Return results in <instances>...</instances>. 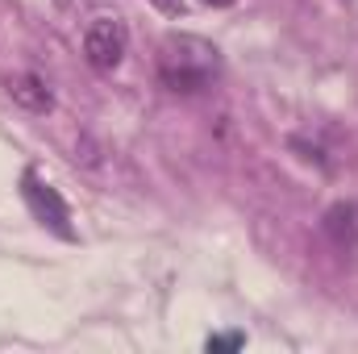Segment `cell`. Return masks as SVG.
<instances>
[{"instance_id": "6da1fadb", "label": "cell", "mask_w": 358, "mask_h": 354, "mask_svg": "<svg viewBox=\"0 0 358 354\" xmlns=\"http://www.w3.org/2000/svg\"><path fill=\"white\" fill-rule=\"evenodd\" d=\"M217 71V50L200 38H167L159 76L171 92H200Z\"/></svg>"}, {"instance_id": "7a4b0ae2", "label": "cell", "mask_w": 358, "mask_h": 354, "mask_svg": "<svg viewBox=\"0 0 358 354\" xmlns=\"http://www.w3.org/2000/svg\"><path fill=\"white\" fill-rule=\"evenodd\" d=\"M125 46H129V34L117 17H100L92 21L88 34H84V55L96 71H117L121 59H125Z\"/></svg>"}, {"instance_id": "3957f363", "label": "cell", "mask_w": 358, "mask_h": 354, "mask_svg": "<svg viewBox=\"0 0 358 354\" xmlns=\"http://www.w3.org/2000/svg\"><path fill=\"white\" fill-rule=\"evenodd\" d=\"M21 187H25V200H29V208H34V217L42 221V225H50L59 238H71V213H67V204H63V196L50 187V183H42V179L34 176V171H25L21 179Z\"/></svg>"}, {"instance_id": "277c9868", "label": "cell", "mask_w": 358, "mask_h": 354, "mask_svg": "<svg viewBox=\"0 0 358 354\" xmlns=\"http://www.w3.org/2000/svg\"><path fill=\"white\" fill-rule=\"evenodd\" d=\"M325 234L338 250H358V204H334L325 213Z\"/></svg>"}, {"instance_id": "5b68a950", "label": "cell", "mask_w": 358, "mask_h": 354, "mask_svg": "<svg viewBox=\"0 0 358 354\" xmlns=\"http://www.w3.org/2000/svg\"><path fill=\"white\" fill-rule=\"evenodd\" d=\"M8 96L21 108H29V113H46L50 108V92H46V84L38 76H13L8 80Z\"/></svg>"}, {"instance_id": "8992f818", "label": "cell", "mask_w": 358, "mask_h": 354, "mask_svg": "<svg viewBox=\"0 0 358 354\" xmlns=\"http://www.w3.org/2000/svg\"><path fill=\"white\" fill-rule=\"evenodd\" d=\"M242 346V334H229V338H208V351H238Z\"/></svg>"}, {"instance_id": "52a82bcc", "label": "cell", "mask_w": 358, "mask_h": 354, "mask_svg": "<svg viewBox=\"0 0 358 354\" xmlns=\"http://www.w3.org/2000/svg\"><path fill=\"white\" fill-rule=\"evenodd\" d=\"M155 8H163V13H183V0H150Z\"/></svg>"}, {"instance_id": "ba28073f", "label": "cell", "mask_w": 358, "mask_h": 354, "mask_svg": "<svg viewBox=\"0 0 358 354\" xmlns=\"http://www.w3.org/2000/svg\"><path fill=\"white\" fill-rule=\"evenodd\" d=\"M204 4H213V8H225V4H234V0H204Z\"/></svg>"}]
</instances>
